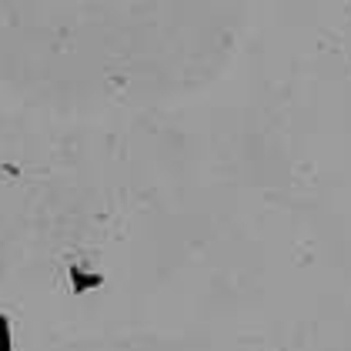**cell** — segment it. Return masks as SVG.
Segmentation results:
<instances>
[{"label": "cell", "mask_w": 351, "mask_h": 351, "mask_svg": "<svg viewBox=\"0 0 351 351\" xmlns=\"http://www.w3.org/2000/svg\"><path fill=\"white\" fill-rule=\"evenodd\" d=\"M0 351H10V328H7L3 315H0Z\"/></svg>", "instance_id": "cell-1"}]
</instances>
